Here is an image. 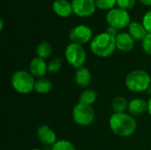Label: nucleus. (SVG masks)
I'll return each mask as SVG.
<instances>
[{
	"instance_id": "nucleus-30",
	"label": "nucleus",
	"mask_w": 151,
	"mask_h": 150,
	"mask_svg": "<svg viewBox=\"0 0 151 150\" xmlns=\"http://www.w3.org/2000/svg\"><path fill=\"white\" fill-rule=\"evenodd\" d=\"M3 28H4V21L1 19H0V31H3Z\"/></svg>"
},
{
	"instance_id": "nucleus-19",
	"label": "nucleus",
	"mask_w": 151,
	"mask_h": 150,
	"mask_svg": "<svg viewBox=\"0 0 151 150\" xmlns=\"http://www.w3.org/2000/svg\"><path fill=\"white\" fill-rule=\"evenodd\" d=\"M96 98L97 93L94 89H86L81 93L79 103L91 106V104H93L96 101Z\"/></svg>"
},
{
	"instance_id": "nucleus-12",
	"label": "nucleus",
	"mask_w": 151,
	"mask_h": 150,
	"mask_svg": "<svg viewBox=\"0 0 151 150\" xmlns=\"http://www.w3.org/2000/svg\"><path fill=\"white\" fill-rule=\"evenodd\" d=\"M48 71V65H46L44 59L37 57L32 59L29 65V72L37 78H42Z\"/></svg>"
},
{
	"instance_id": "nucleus-24",
	"label": "nucleus",
	"mask_w": 151,
	"mask_h": 150,
	"mask_svg": "<svg viewBox=\"0 0 151 150\" xmlns=\"http://www.w3.org/2000/svg\"><path fill=\"white\" fill-rule=\"evenodd\" d=\"M117 4L119 8L127 11L132 9L135 5V0H117Z\"/></svg>"
},
{
	"instance_id": "nucleus-9",
	"label": "nucleus",
	"mask_w": 151,
	"mask_h": 150,
	"mask_svg": "<svg viewBox=\"0 0 151 150\" xmlns=\"http://www.w3.org/2000/svg\"><path fill=\"white\" fill-rule=\"evenodd\" d=\"M72 7L73 13L79 17H88L96 9L94 0H73Z\"/></svg>"
},
{
	"instance_id": "nucleus-3",
	"label": "nucleus",
	"mask_w": 151,
	"mask_h": 150,
	"mask_svg": "<svg viewBox=\"0 0 151 150\" xmlns=\"http://www.w3.org/2000/svg\"><path fill=\"white\" fill-rule=\"evenodd\" d=\"M151 84V77L143 70L132 71L126 78L127 88L133 92H143L149 89Z\"/></svg>"
},
{
	"instance_id": "nucleus-21",
	"label": "nucleus",
	"mask_w": 151,
	"mask_h": 150,
	"mask_svg": "<svg viewBox=\"0 0 151 150\" xmlns=\"http://www.w3.org/2000/svg\"><path fill=\"white\" fill-rule=\"evenodd\" d=\"M51 150H76V149L70 141L65 140H61V141H58L52 146Z\"/></svg>"
},
{
	"instance_id": "nucleus-27",
	"label": "nucleus",
	"mask_w": 151,
	"mask_h": 150,
	"mask_svg": "<svg viewBox=\"0 0 151 150\" xmlns=\"http://www.w3.org/2000/svg\"><path fill=\"white\" fill-rule=\"evenodd\" d=\"M106 33L109 34H111V35L113 36V37H116V36L119 34H118V29L115 28V27H111V26L107 28Z\"/></svg>"
},
{
	"instance_id": "nucleus-10",
	"label": "nucleus",
	"mask_w": 151,
	"mask_h": 150,
	"mask_svg": "<svg viewBox=\"0 0 151 150\" xmlns=\"http://www.w3.org/2000/svg\"><path fill=\"white\" fill-rule=\"evenodd\" d=\"M37 137L40 141L47 146H53L57 142V136L50 126L43 125L37 129Z\"/></svg>"
},
{
	"instance_id": "nucleus-6",
	"label": "nucleus",
	"mask_w": 151,
	"mask_h": 150,
	"mask_svg": "<svg viewBox=\"0 0 151 150\" xmlns=\"http://www.w3.org/2000/svg\"><path fill=\"white\" fill-rule=\"evenodd\" d=\"M65 58L67 62L74 68L78 69L83 66L86 62L87 54L84 48L77 43H70L65 49Z\"/></svg>"
},
{
	"instance_id": "nucleus-16",
	"label": "nucleus",
	"mask_w": 151,
	"mask_h": 150,
	"mask_svg": "<svg viewBox=\"0 0 151 150\" xmlns=\"http://www.w3.org/2000/svg\"><path fill=\"white\" fill-rule=\"evenodd\" d=\"M129 34L137 41H143V39L148 34L147 30L145 29L144 26L139 22H131L128 26Z\"/></svg>"
},
{
	"instance_id": "nucleus-23",
	"label": "nucleus",
	"mask_w": 151,
	"mask_h": 150,
	"mask_svg": "<svg viewBox=\"0 0 151 150\" xmlns=\"http://www.w3.org/2000/svg\"><path fill=\"white\" fill-rule=\"evenodd\" d=\"M62 65V60L59 57H54L52 58L50 63L48 64V72L50 73H55L58 72Z\"/></svg>"
},
{
	"instance_id": "nucleus-2",
	"label": "nucleus",
	"mask_w": 151,
	"mask_h": 150,
	"mask_svg": "<svg viewBox=\"0 0 151 150\" xmlns=\"http://www.w3.org/2000/svg\"><path fill=\"white\" fill-rule=\"evenodd\" d=\"M90 49L95 55L102 57H107L117 49L116 37L111 36L106 32L99 34L92 39Z\"/></svg>"
},
{
	"instance_id": "nucleus-28",
	"label": "nucleus",
	"mask_w": 151,
	"mask_h": 150,
	"mask_svg": "<svg viewBox=\"0 0 151 150\" xmlns=\"http://www.w3.org/2000/svg\"><path fill=\"white\" fill-rule=\"evenodd\" d=\"M142 4H143L144 5H151V0H139Z\"/></svg>"
},
{
	"instance_id": "nucleus-11",
	"label": "nucleus",
	"mask_w": 151,
	"mask_h": 150,
	"mask_svg": "<svg viewBox=\"0 0 151 150\" xmlns=\"http://www.w3.org/2000/svg\"><path fill=\"white\" fill-rule=\"evenodd\" d=\"M116 47L123 52H129L134 47V39L127 33H120L116 36Z\"/></svg>"
},
{
	"instance_id": "nucleus-15",
	"label": "nucleus",
	"mask_w": 151,
	"mask_h": 150,
	"mask_svg": "<svg viewBox=\"0 0 151 150\" xmlns=\"http://www.w3.org/2000/svg\"><path fill=\"white\" fill-rule=\"evenodd\" d=\"M75 82L81 88H87L91 82V73L86 67H80L76 70L74 75Z\"/></svg>"
},
{
	"instance_id": "nucleus-18",
	"label": "nucleus",
	"mask_w": 151,
	"mask_h": 150,
	"mask_svg": "<svg viewBox=\"0 0 151 150\" xmlns=\"http://www.w3.org/2000/svg\"><path fill=\"white\" fill-rule=\"evenodd\" d=\"M52 88V83L45 78H40L35 80V91L38 94H47Z\"/></svg>"
},
{
	"instance_id": "nucleus-5",
	"label": "nucleus",
	"mask_w": 151,
	"mask_h": 150,
	"mask_svg": "<svg viewBox=\"0 0 151 150\" xmlns=\"http://www.w3.org/2000/svg\"><path fill=\"white\" fill-rule=\"evenodd\" d=\"M73 118L76 124L82 126H88L94 122L95 111L90 105L79 103L73 107Z\"/></svg>"
},
{
	"instance_id": "nucleus-22",
	"label": "nucleus",
	"mask_w": 151,
	"mask_h": 150,
	"mask_svg": "<svg viewBox=\"0 0 151 150\" xmlns=\"http://www.w3.org/2000/svg\"><path fill=\"white\" fill-rule=\"evenodd\" d=\"M96 6L101 10H111L115 4H117V0H94Z\"/></svg>"
},
{
	"instance_id": "nucleus-25",
	"label": "nucleus",
	"mask_w": 151,
	"mask_h": 150,
	"mask_svg": "<svg viewBox=\"0 0 151 150\" xmlns=\"http://www.w3.org/2000/svg\"><path fill=\"white\" fill-rule=\"evenodd\" d=\"M142 25L144 26L147 32L149 34H151V10L148 11L145 13L143 17V20H142Z\"/></svg>"
},
{
	"instance_id": "nucleus-1",
	"label": "nucleus",
	"mask_w": 151,
	"mask_h": 150,
	"mask_svg": "<svg viewBox=\"0 0 151 150\" xmlns=\"http://www.w3.org/2000/svg\"><path fill=\"white\" fill-rule=\"evenodd\" d=\"M136 121L132 115L127 113H114L110 118V127L111 131L120 136H131L136 130Z\"/></svg>"
},
{
	"instance_id": "nucleus-17",
	"label": "nucleus",
	"mask_w": 151,
	"mask_h": 150,
	"mask_svg": "<svg viewBox=\"0 0 151 150\" xmlns=\"http://www.w3.org/2000/svg\"><path fill=\"white\" fill-rule=\"evenodd\" d=\"M129 103L123 96H117L113 99L111 103V108L114 113H125V111L128 109Z\"/></svg>"
},
{
	"instance_id": "nucleus-4",
	"label": "nucleus",
	"mask_w": 151,
	"mask_h": 150,
	"mask_svg": "<svg viewBox=\"0 0 151 150\" xmlns=\"http://www.w3.org/2000/svg\"><path fill=\"white\" fill-rule=\"evenodd\" d=\"M11 81L14 90L19 94H29L35 90V80L34 76L25 70L15 72L12 76Z\"/></svg>"
},
{
	"instance_id": "nucleus-31",
	"label": "nucleus",
	"mask_w": 151,
	"mask_h": 150,
	"mask_svg": "<svg viewBox=\"0 0 151 150\" xmlns=\"http://www.w3.org/2000/svg\"><path fill=\"white\" fill-rule=\"evenodd\" d=\"M31 150H41L40 149H31Z\"/></svg>"
},
{
	"instance_id": "nucleus-13",
	"label": "nucleus",
	"mask_w": 151,
	"mask_h": 150,
	"mask_svg": "<svg viewBox=\"0 0 151 150\" xmlns=\"http://www.w3.org/2000/svg\"><path fill=\"white\" fill-rule=\"evenodd\" d=\"M148 102L142 98H134L129 102L128 112L132 116H140L148 111Z\"/></svg>"
},
{
	"instance_id": "nucleus-20",
	"label": "nucleus",
	"mask_w": 151,
	"mask_h": 150,
	"mask_svg": "<svg viewBox=\"0 0 151 150\" xmlns=\"http://www.w3.org/2000/svg\"><path fill=\"white\" fill-rule=\"evenodd\" d=\"M52 51L51 45L48 42H42L36 48V54L39 57L42 59L48 58Z\"/></svg>"
},
{
	"instance_id": "nucleus-26",
	"label": "nucleus",
	"mask_w": 151,
	"mask_h": 150,
	"mask_svg": "<svg viewBox=\"0 0 151 150\" xmlns=\"http://www.w3.org/2000/svg\"><path fill=\"white\" fill-rule=\"evenodd\" d=\"M142 48H143V50L147 54L151 55V34L148 33L146 37L143 39V41H142Z\"/></svg>"
},
{
	"instance_id": "nucleus-14",
	"label": "nucleus",
	"mask_w": 151,
	"mask_h": 150,
	"mask_svg": "<svg viewBox=\"0 0 151 150\" xmlns=\"http://www.w3.org/2000/svg\"><path fill=\"white\" fill-rule=\"evenodd\" d=\"M54 12L60 17H68L73 11L72 4H70L67 0H56L52 5Z\"/></svg>"
},
{
	"instance_id": "nucleus-7",
	"label": "nucleus",
	"mask_w": 151,
	"mask_h": 150,
	"mask_svg": "<svg viewBox=\"0 0 151 150\" xmlns=\"http://www.w3.org/2000/svg\"><path fill=\"white\" fill-rule=\"evenodd\" d=\"M106 20L111 27L117 29L125 28L130 24V15L127 11L121 8H113L106 15Z\"/></svg>"
},
{
	"instance_id": "nucleus-29",
	"label": "nucleus",
	"mask_w": 151,
	"mask_h": 150,
	"mask_svg": "<svg viewBox=\"0 0 151 150\" xmlns=\"http://www.w3.org/2000/svg\"><path fill=\"white\" fill-rule=\"evenodd\" d=\"M148 105H149V107H148V111H149L150 115L151 116V98L149 100V102H148Z\"/></svg>"
},
{
	"instance_id": "nucleus-8",
	"label": "nucleus",
	"mask_w": 151,
	"mask_h": 150,
	"mask_svg": "<svg viewBox=\"0 0 151 150\" xmlns=\"http://www.w3.org/2000/svg\"><path fill=\"white\" fill-rule=\"evenodd\" d=\"M69 38L73 43L82 45L88 42L92 38V30L85 25L74 27L69 34Z\"/></svg>"
}]
</instances>
